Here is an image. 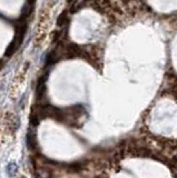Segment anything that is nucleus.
Returning <instances> with one entry per match:
<instances>
[{"label": "nucleus", "mask_w": 177, "mask_h": 178, "mask_svg": "<svg viewBox=\"0 0 177 178\" xmlns=\"http://www.w3.org/2000/svg\"><path fill=\"white\" fill-rule=\"evenodd\" d=\"M85 114L86 110L81 105H75L69 108L62 109L60 123H64L68 126H72V127H77V123Z\"/></svg>", "instance_id": "obj_1"}, {"label": "nucleus", "mask_w": 177, "mask_h": 178, "mask_svg": "<svg viewBox=\"0 0 177 178\" xmlns=\"http://www.w3.org/2000/svg\"><path fill=\"white\" fill-rule=\"evenodd\" d=\"M23 36H25V28H23V26H20V27L17 28L15 39L11 41V44L9 45V47L6 50V56L7 57L12 56L19 49V47H20V45H21V42L23 40Z\"/></svg>", "instance_id": "obj_2"}, {"label": "nucleus", "mask_w": 177, "mask_h": 178, "mask_svg": "<svg viewBox=\"0 0 177 178\" xmlns=\"http://www.w3.org/2000/svg\"><path fill=\"white\" fill-rule=\"evenodd\" d=\"M27 145L29 149L36 151L38 150V143H37V137H36V132L30 130L27 135Z\"/></svg>", "instance_id": "obj_3"}, {"label": "nucleus", "mask_w": 177, "mask_h": 178, "mask_svg": "<svg viewBox=\"0 0 177 178\" xmlns=\"http://www.w3.org/2000/svg\"><path fill=\"white\" fill-rule=\"evenodd\" d=\"M68 15L66 12H62V15L58 17V20H57V26H59L60 28H64L66 25H68Z\"/></svg>", "instance_id": "obj_4"}, {"label": "nucleus", "mask_w": 177, "mask_h": 178, "mask_svg": "<svg viewBox=\"0 0 177 178\" xmlns=\"http://www.w3.org/2000/svg\"><path fill=\"white\" fill-rule=\"evenodd\" d=\"M17 169H18V167H17V164L16 163H10L7 166V173L9 174L10 177H14L17 174Z\"/></svg>", "instance_id": "obj_5"}, {"label": "nucleus", "mask_w": 177, "mask_h": 178, "mask_svg": "<svg viewBox=\"0 0 177 178\" xmlns=\"http://www.w3.org/2000/svg\"><path fill=\"white\" fill-rule=\"evenodd\" d=\"M50 2H51V5H55V3L58 2V0H50ZM50 2H49V3H50Z\"/></svg>", "instance_id": "obj_6"}, {"label": "nucleus", "mask_w": 177, "mask_h": 178, "mask_svg": "<svg viewBox=\"0 0 177 178\" xmlns=\"http://www.w3.org/2000/svg\"><path fill=\"white\" fill-rule=\"evenodd\" d=\"M21 178H26V177H23H23H21Z\"/></svg>", "instance_id": "obj_7"}]
</instances>
